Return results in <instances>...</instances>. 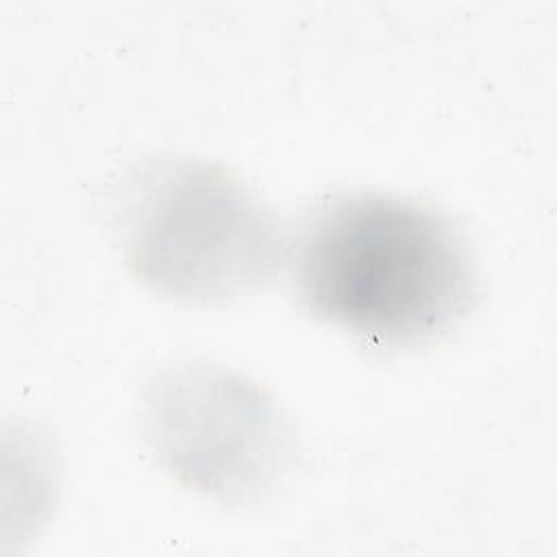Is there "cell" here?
I'll return each instance as SVG.
<instances>
[{
  "instance_id": "obj_3",
  "label": "cell",
  "mask_w": 557,
  "mask_h": 557,
  "mask_svg": "<svg viewBox=\"0 0 557 557\" xmlns=\"http://www.w3.org/2000/svg\"><path fill=\"white\" fill-rule=\"evenodd\" d=\"M146 433L159 463L222 498L270 485L287 459L278 409L252 383L215 368H183L148 396Z\"/></svg>"
},
{
  "instance_id": "obj_2",
  "label": "cell",
  "mask_w": 557,
  "mask_h": 557,
  "mask_svg": "<svg viewBox=\"0 0 557 557\" xmlns=\"http://www.w3.org/2000/svg\"><path fill=\"white\" fill-rule=\"evenodd\" d=\"M124 255L144 285L185 302L252 289L287 257L259 198L224 170L194 161L157 165L133 187Z\"/></svg>"
},
{
  "instance_id": "obj_1",
  "label": "cell",
  "mask_w": 557,
  "mask_h": 557,
  "mask_svg": "<svg viewBox=\"0 0 557 557\" xmlns=\"http://www.w3.org/2000/svg\"><path fill=\"white\" fill-rule=\"evenodd\" d=\"M305 309L379 344H420L450 331L474 298L461 233L431 207L339 194L305 218L292 252Z\"/></svg>"
}]
</instances>
